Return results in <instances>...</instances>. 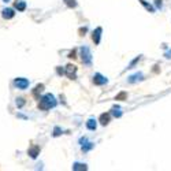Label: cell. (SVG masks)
I'll use <instances>...</instances> for the list:
<instances>
[{
  "label": "cell",
  "mask_w": 171,
  "mask_h": 171,
  "mask_svg": "<svg viewBox=\"0 0 171 171\" xmlns=\"http://www.w3.org/2000/svg\"><path fill=\"white\" fill-rule=\"evenodd\" d=\"M56 106V101H55V97L52 96L51 93L45 94L40 99V103H39V108L43 110V111H47V110H51L52 107Z\"/></svg>",
  "instance_id": "1"
},
{
  "label": "cell",
  "mask_w": 171,
  "mask_h": 171,
  "mask_svg": "<svg viewBox=\"0 0 171 171\" xmlns=\"http://www.w3.org/2000/svg\"><path fill=\"white\" fill-rule=\"evenodd\" d=\"M14 85L18 88V89H26L27 86H29V81L26 80V78H17V80L14 81Z\"/></svg>",
  "instance_id": "2"
},
{
  "label": "cell",
  "mask_w": 171,
  "mask_h": 171,
  "mask_svg": "<svg viewBox=\"0 0 171 171\" xmlns=\"http://www.w3.org/2000/svg\"><path fill=\"white\" fill-rule=\"evenodd\" d=\"M82 52V62L85 63V65H90L92 62V56H90V51L86 48V47H84V48L81 49Z\"/></svg>",
  "instance_id": "3"
},
{
  "label": "cell",
  "mask_w": 171,
  "mask_h": 171,
  "mask_svg": "<svg viewBox=\"0 0 171 171\" xmlns=\"http://www.w3.org/2000/svg\"><path fill=\"white\" fill-rule=\"evenodd\" d=\"M75 73H77V67L74 65H69L66 67V75H67L70 80H75Z\"/></svg>",
  "instance_id": "4"
},
{
  "label": "cell",
  "mask_w": 171,
  "mask_h": 171,
  "mask_svg": "<svg viewBox=\"0 0 171 171\" xmlns=\"http://www.w3.org/2000/svg\"><path fill=\"white\" fill-rule=\"evenodd\" d=\"M93 84L94 85H104V84H107V78L103 77L101 74H96L93 77Z\"/></svg>",
  "instance_id": "5"
},
{
  "label": "cell",
  "mask_w": 171,
  "mask_h": 171,
  "mask_svg": "<svg viewBox=\"0 0 171 171\" xmlns=\"http://www.w3.org/2000/svg\"><path fill=\"white\" fill-rule=\"evenodd\" d=\"M2 15L4 19H11V18H14L15 12H14V10H11V8H4V10L2 11Z\"/></svg>",
  "instance_id": "6"
},
{
  "label": "cell",
  "mask_w": 171,
  "mask_h": 171,
  "mask_svg": "<svg viewBox=\"0 0 171 171\" xmlns=\"http://www.w3.org/2000/svg\"><path fill=\"white\" fill-rule=\"evenodd\" d=\"M39 153H40V147H37V145H33V147L29 148V155H30V157L36 159V157L39 156Z\"/></svg>",
  "instance_id": "7"
},
{
  "label": "cell",
  "mask_w": 171,
  "mask_h": 171,
  "mask_svg": "<svg viewBox=\"0 0 171 171\" xmlns=\"http://www.w3.org/2000/svg\"><path fill=\"white\" fill-rule=\"evenodd\" d=\"M100 36H101V27H97V29L93 31V36H92L94 44H99L100 43Z\"/></svg>",
  "instance_id": "8"
},
{
  "label": "cell",
  "mask_w": 171,
  "mask_h": 171,
  "mask_svg": "<svg viewBox=\"0 0 171 171\" xmlns=\"http://www.w3.org/2000/svg\"><path fill=\"white\" fill-rule=\"evenodd\" d=\"M44 90V85L43 84H40V85H37L36 88H34V90H33V96L36 97V99H39L40 97V93Z\"/></svg>",
  "instance_id": "9"
},
{
  "label": "cell",
  "mask_w": 171,
  "mask_h": 171,
  "mask_svg": "<svg viewBox=\"0 0 171 171\" xmlns=\"http://www.w3.org/2000/svg\"><path fill=\"white\" fill-rule=\"evenodd\" d=\"M108 122H110V114H101L100 115V123L103 126H106V125H108Z\"/></svg>",
  "instance_id": "10"
},
{
  "label": "cell",
  "mask_w": 171,
  "mask_h": 171,
  "mask_svg": "<svg viewBox=\"0 0 171 171\" xmlns=\"http://www.w3.org/2000/svg\"><path fill=\"white\" fill-rule=\"evenodd\" d=\"M86 126L90 130H94V129H96V121H94V119H89V121L86 122Z\"/></svg>",
  "instance_id": "11"
},
{
  "label": "cell",
  "mask_w": 171,
  "mask_h": 171,
  "mask_svg": "<svg viewBox=\"0 0 171 171\" xmlns=\"http://www.w3.org/2000/svg\"><path fill=\"white\" fill-rule=\"evenodd\" d=\"M88 167H86V164H81V163H75L74 166H73V170H86Z\"/></svg>",
  "instance_id": "12"
},
{
  "label": "cell",
  "mask_w": 171,
  "mask_h": 171,
  "mask_svg": "<svg viewBox=\"0 0 171 171\" xmlns=\"http://www.w3.org/2000/svg\"><path fill=\"white\" fill-rule=\"evenodd\" d=\"M15 7L18 8V11H23L26 8V4L23 2H18V3H15Z\"/></svg>",
  "instance_id": "13"
},
{
  "label": "cell",
  "mask_w": 171,
  "mask_h": 171,
  "mask_svg": "<svg viewBox=\"0 0 171 171\" xmlns=\"http://www.w3.org/2000/svg\"><path fill=\"white\" fill-rule=\"evenodd\" d=\"M126 99H127V94H126V92H121V93H119L118 96L115 97V100H121V101L126 100Z\"/></svg>",
  "instance_id": "14"
},
{
  "label": "cell",
  "mask_w": 171,
  "mask_h": 171,
  "mask_svg": "<svg viewBox=\"0 0 171 171\" xmlns=\"http://www.w3.org/2000/svg\"><path fill=\"white\" fill-rule=\"evenodd\" d=\"M66 4L69 6V7H77V3H75V0H65Z\"/></svg>",
  "instance_id": "15"
},
{
  "label": "cell",
  "mask_w": 171,
  "mask_h": 171,
  "mask_svg": "<svg viewBox=\"0 0 171 171\" xmlns=\"http://www.w3.org/2000/svg\"><path fill=\"white\" fill-rule=\"evenodd\" d=\"M140 2H141V3H142V4H144V6H145V7H147V10H148V11L153 12V8H152V6H149V4H148V3H147V2H145V0H140Z\"/></svg>",
  "instance_id": "16"
},
{
  "label": "cell",
  "mask_w": 171,
  "mask_h": 171,
  "mask_svg": "<svg viewBox=\"0 0 171 171\" xmlns=\"http://www.w3.org/2000/svg\"><path fill=\"white\" fill-rule=\"evenodd\" d=\"M23 104H25V100H23V99H18V100H17V107H18V108L23 107Z\"/></svg>",
  "instance_id": "17"
},
{
  "label": "cell",
  "mask_w": 171,
  "mask_h": 171,
  "mask_svg": "<svg viewBox=\"0 0 171 171\" xmlns=\"http://www.w3.org/2000/svg\"><path fill=\"white\" fill-rule=\"evenodd\" d=\"M75 53H77V52H75V49H74V51H71V52L69 53V58H71V59H75V58H77V56H75Z\"/></svg>",
  "instance_id": "18"
},
{
  "label": "cell",
  "mask_w": 171,
  "mask_h": 171,
  "mask_svg": "<svg viewBox=\"0 0 171 171\" xmlns=\"http://www.w3.org/2000/svg\"><path fill=\"white\" fill-rule=\"evenodd\" d=\"M85 33H86V27H81V29H80V36H85Z\"/></svg>",
  "instance_id": "19"
},
{
  "label": "cell",
  "mask_w": 171,
  "mask_h": 171,
  "mask_svg": "<svg viewBox=\"0 0 171 171\" xmlns=\"http://www.w3.org/2000/svg\"><path fill=\"white\" fill-rule=\"evenodd\" d=\"M59 134H60V129H59V127H55V133H53V136H55V137H58Z\"/></svg>",
  "instance_id": "20"
},
{
  "label": "cell",
  "mask_w": 171,
  "mask_h": 171,
  "mask_svg": "<svg viewBox=\"0 0 171 171\" xmlns=\"http://www.w3.org/2000/svg\"><path fill=\"white\" fill-rule=\"evenodd\" d=\"M4 2H6V3H7V2H10V0H4Z\"/></svg>",
  "instance_id": "21"
}]
</instances>
